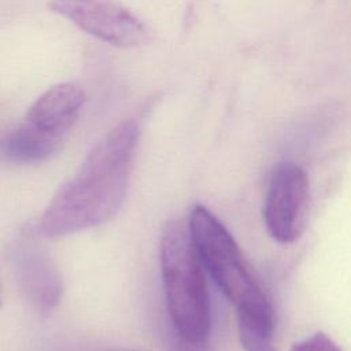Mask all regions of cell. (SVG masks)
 <instances>
[{"label":"cell","mask_w":351,"mask_h":351,"mask_svg":"<svg viewBox=\"0 0 351 351\" xmlns=\"http://www.w3.org/2000/svg\"><path fill=\"white\" fill-rule=\"evenodd\" d=\"M138 136L133 119L107 132L51 199L40 221L41 233L67 236L112 218L126 195Z\"/></svg>","instance_id":"obj_1"},{"label":"cell","mask_w":351,"mask_h":351,"mask_svg":"<svg viewBox=\"0 0 351 351\" xmlns=\"http://www.w3.org/2000/svg\"><path fill=\"white\" fill-rule=\"evenodd\" d=\"M189 234L203 267L236 306L237 319L273 333V306L223 223L204 206L196 204L189 217Z\"/></svg>","instance_id":"obj_2"},{"label":"cell","mask_w":351,"mask_h":351,"mask_svg":"<svg viewBox=\"0 0 351 351\" xmlns=\"http://www.w3.org/2000/svg\"><path fill=\"white\" fill-rule=\"evenodd\" d=\"M160 270L167 311L184 341L203 344L211 329L203 265L189 230L170 221L160 237Z\"/></svg>","instance_id":"obj_3"},{"label":"cell","mask_w":351,"mask_h":351,"mask_svg":"<svg viewBox=\"0 0 351 351\" xmlns=\"http://www.w3.org/2000/svg\"><path fill=\"white\" fill-rule=\"evenodd\" d=\"M52 12L115 47L136 48L154 40V30L118 0H51Z\"/></svg>","instance_id":"obj_4"},{"label":"cell","mask_w":351,"mask_h":351,"mask_svg":"<svg viewBox=\"0 0 351 351\" xmlns=\"http://www.w3.org/2000/svg\"><path fill=\"white\" fill-rule=\"evenodd\" d=\"M310 210V185L304 170L282 162L273 170L265 204L263 219L269 234L280 244L295 243L304 232Z\"/></svg>","instance_id":"obj_5"},{"label":"cell","mask_w":351,"mask_h":351,"mask_svg":"<svg viewBox=\"0 0 351 351\" xmlns=\"http://www.w3.org/2000/svg\"><path fill=\"white\" fill-rule=\"evenodd\" d=\"M18 274L25 292L43 314L60 302L62 280L48 254L33 240L23 241L16 251Z\"/></svg>","instance_id":"obj_6"},{"label":"cell","mask_w":351,"mask_h":351,"mask_svg":"<svg viewBox=\"0 0 351 351\" xmlns=\"http://www.w3.org/2000/svg\"><path fill=\"white\" fill-rule=\"evenodd\" d=\"M84 101L80 86L69 82L53 85L29 107L26 122L41 132L63 137L75 123Z\"/></svg>","instance_id":"obj_7"},{"label":"cell","mask_w":351,"mask_h":351,"mask_svg":"<svg viewBox=\"0 0 351 351\" xmlns=\"http://www.w3.org/2000/svg\"><path fill=\"white\" fill-rule=\"evenodd\" d=\"M62 137L41 132L27 122L0 138V154L16 162H37L51 156Z\"/></svg>","instance_id":"obj_8"},{"label":"cell","mask_w":351,"mask_h":351,"mask_svg":"<svg viewBox=\"0 0 351 351\" xmlns=\"http://www.w3.org/2000/svg\"><path fill=\"white\" fill-rule=\"evenodd\" d=\"M239 321V337L245 351H277L273 346V333L243 319Z\"/></svg>","instance_id":"obj_9"},{"label":"cell","mask_w":351,"mask_h":351,"mask_svg":"<svg viewBox=\"0 0 351 351\" xmlns=\"http://www.w3.org/2000/svg\"><path fill=\"white\" fill-rule=\"evenodd\" d=\"M291 351H341L339 346L324 332H317L295 343Z\"/></svg>","instance_id":"obj_10"},{"label":"cell","mask_w":351,"mask_h":351,"mask_svg":"<svg viewBox=\"0 0 351 351\" xmlns=\"http://www.w3.org/2000/svg\"><path fill=\"white\" fill-rule=\"evenodd\" d=\"M88 351H136L132 348H125V347H104V348H93Z\"/></svg>","instance_id":"obj_11"},{"label":"cell","mask_w":351,"mask_h":351,"mask_svg":"<svg viewBox=\"0 0 351 351\" xmlns=\"http://www.w3.org/2000/svg\"><path fill=\"white\" fill-rule=\"evenodd\" d=\"M1 303H3V288H1V282H0V307H1Z\"/></svg>","instance_id":"obj_12"}]
</instances>
